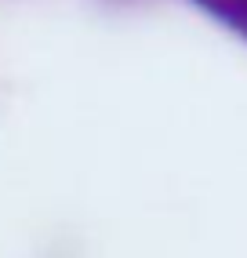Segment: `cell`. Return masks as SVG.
<instances>
[{
  "instance_id": "1",
  "label": "cell",
  "mask_w": 247,
  "mask_h": 258,
  "mask_svg": "<svg viewBox=\"0 0 247 258\" xmlns=\"http://www.w3.org/2000/svg\"><path fill=\"white\" fill-rule=\"evenodd\" d=\"M200 11H207L215 22L233 29L236 37L247 40V0H193Z\"/></svg>"
}]
</instances>
